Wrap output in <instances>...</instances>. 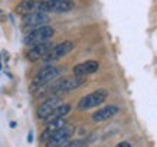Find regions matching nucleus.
Instances as JSON below:
<instances>
[{
  "label": "nucleus",
  "mask_w": 157,
  "mask_h": 147,
  "mask_svg": "<svg viewBox=\"0 0 157 147\" xmlns=\"http://www.w3.org/2000/svg\"><path fill=\"white\" fill-rule=\"evenodd\" d=\"M53 35H55V30H53L52 26H48V25L46 26H40V28H36L33 30H30L23 38V43L26 46L40 45V43L49 42Z\"/></svg>",
  "instance_id": "obj_1"
},
{
  "label": "nucleus",
  "mask_w": 157,
  "mask_h": 147,
  "mask_svg": "<svg viewBox=\"0 0 157 147\" xmlns=\"http://www.w3.org/2000/svg\"><path fill=\"white\" fill-rule=\"evenodd\" d=\"M84 78H79V76H71V78H61V79L52 82V85L48 88V91L53 95H59L61 94H67L69 91H74L76 88L84 84Z\"/></svg>",
  "instance_id": "obj_2"
},
{
  "label": "nucleus",
  "mask_w": 157,
  "mask_h": 147,
  "mask_svg": "<svg viewBox=\"0 0 157 147\" xmlns=\"http://www.w3.org/2000/svg\"><path fill=\"white\" fill-rule=\"evenodd\" d=\"M108 97V91L107 90H97L91 94L82 97L81 100L78 101V110L79 111H86V110H91L94 107H98L107 100Z\"/></svg>",
  "instance_id": "obj_3"
},
{
  "label": "nucleus",
  "mask_w": 157,
  "mask_h": 147,
  "mask_svg": "<svg viewBox=\"0 0 157 147\" xmlns=\"http://www.w3.org/2000/svg\"><path fill=\"white\" fill-rule=\"evenodd\" d=\"M63 68L61 67H52V65H48V67L42 68L40 71L33 76V81L32 84L33 87H42V85H46L49 82H52L58 78V76L62 74Z\"/></svg>",
  "instance_id": "obj_4"
},
{
  "label": "nucleus",
  "mask_w": 157,
  "mask_h": 147,
  "mask_svg": "<svg viewBox=\"0 0 157 147\" xmlns=\"http://www.w3.org/2000/svg\"><path fill=\"white\" fill-rule=\"evenodd\" d=\"M74 9L71 0H42L40 12L43 13H67Z\"/></svg>",
  "instance_id": "obj_5"
},
{
  "label": "nucleus",
  "mask_w": 157,
  "mask_h": 147,
  "mask_svg": "<svg viewBox=\"0 0 157 147\" xmlns=\"http://www.w3.org/2000/svg\"><path fill=\"white\" fill-rule=\"evenodd\" d=\"M49 23V14L43 13V12H33V13H28L22 17V26L23 29H36L40 26H46Z\"/></svg>",
  "instance_id": "obj_6"
},
{
  "label": "nucleus",
  "mask_w": 157,
  "mask_h": 147,
  "mask_svg": "<svg viewBox=\"0 0 157 147\" xmlns=\"http://www.w3.org/2000/svg\"><path fill=\"white\" fill-rule=\"evenodd\" d=\"M74 133H75V127L67 124V126L63 128H61L58 133L53 134L52 137L49 138L45 144H46V147H61V146H63V144H67V143L71 140Z\"/></svg>",
  "instance_id": "obj_7"
},
{
  "label": "nucleus",
  "mask_w": 157,
  "mask_h": 147,
  "mask_svg": "<svg viewBox=\"0 0 157 147\" xmlns=\"http://www.w3.org/2000/svg\"><path fill=\"white\" fill-rule=\"evenodd\" d=\"M72 49H74V42H71V41H63V42L55 45V46L51 49V52L43 58V61L46 62V64L58 61V59H61V58L67 56Z\"/></svg>",
  "instance_id": "obj_8"
},
{
  "label": "nucleus",
  "mask_w": 157,
  "mask_h": 147,
  "mask_svg": "<svg viewBox=\"0 0 157 147\" xmlns=\"http://www.w3.org/2000/svg\"><path fill=\"white\" fill-rule=\"evenodd\" d=\"M61 104H62L61 97H58V95H52V97H49L48 100H45L42 104L38 107V110H36V117H38L39 120H45L49 114L52 113L53 110L58 108Z\"/></svg>",
  "instance_id": "obj_9"
},
{
  "label": "nucleus",
  "mask_w": 157,
  "mask_h": 147,
  "mask_svg": "<svg viewBox=\"0 0 157 147\" xmlns=\"http://www.w3.org/2000/svg\"><path fill=\"white\" fill-rule=\"evenodd\" d=\"M53 48V45L51 42H45V43H40V45H35V46H30V49L26 53V58H28L30 62H36L39 59H43L46 56L51 49Z\"/></svg>",
  "instance_id": "obj_10"
},
{
  "label": "nucleus",
  "mask_w": 157,
  "mask_h": 147,
  "mask_svg": "<svg viewBox=\"0 0 157 147\" xmlns=\"http://www.w3.org/2000/svg\"><path fill=\"white\" fill-rule=\"evenodd\" d=\"M100 68V64L97 61H85L81 64H76L75 67L72 68V74L74 76H79V78H85L86 75L95 74Z\"/></svg>",
  "instance_id": "obj_11"
},
{
  "label": "nucleus",
  "mask_w": 157,
  "mask_h": 147,
  "mask_svg": "<svg viewBox=\"0 0 157 147\" xmlns=\"http://www.w3.org/2000/svg\"><path fill=\"white\" fill-rule=\"evenodd\" d=\"M67 118L63 117V118H58V120H53L51 123H46V127L43 130V133L40 134V141L42 143H46L49 138L52 137L55 133H58L61 128H63L67 126Z\"/></svg>",
  "instance_id": "obj_12"
},
{
  "label": "nucleus",
  "mask_w": 157,
  "mask_h": 147,
  "mask_svg": "<svg viewBox=\"0 0 157 147\" xmlns=\"http://www.w3.org/2000/svg\"><path fill=\"white\" fill-rule=\"evenodd\" d=\"M118 107L114 104L111 105H105L102 108H100L98 111L92 114V121H95V123H102V121H107V120L113 118L115 117L117 114H118Z\"/></svg>",
  "instance_id": "obj_13"
},
{
  "label": "nucleus",
  "mask_w": 157,
  "mask_h": 147,
  "mask_svg": "<svg viewBox=\"0 0 157 147\" xmlns=\"http://www.w3.org/2000/svg\"><path fill=\"white\" fill-rule=\"evenodd\" d=\"M40 6H42L40 0H23V2H20L19 5L14 7V12L17 14L25 16V14H28V13L40 12Z\"/></svg>",
  "instance_id": "obj_14"
},
{
  "label": "nucleus",
  "mask_w": 157,
  "mask_h": 147,
  "mask_svg": "<svg viewBox=\"0 0 157 147\" xmlns=\"http://www.w3.org/2000/svg\"><path fill=\"white\" fill-rule=\"evenodd\" d=\"M71 110H72V107H71V104H68V103H62L58 108H55L52 111V113L49 114L46 118L43 120V121H46V123H51V121H53V120H58V118H63L65 115H68V114L71 113Z\"/></svg>",
  "instance_id": "obj_15"
},
{
  "label": "nucleus",
  "mask_w": 157,
  "mask_h": 147,
  "mask_svg": "<svg viewBox=\"0 0 157 147\" xmlns=\"http://www.w3.org/2000/svg\"><path fill=\"white\" fill-rule=\"evenodd\" d=\"M84 146V140H69L67 144H63L61 147H82Z\"/></svg>",
  "instance_id": "obj_16"
},
{
  "label": "nucleus",
  "mask_w": 157,
  "mask_h": 147,
  "mask_svg": "<svg viewBox=\"0 0 157 147\" xmlns=\"http://www.w3.org/2000/svg\"><path fill=\"white\" fill-rule=\"evenodd\" d=\"M115 147H133V146H131L128 141H121V143H118Z\"/></svg>",
  "instance_id": "obj_17"
},
{
  "label": "nucleus",
  "mask_w": 157,
  "mask_h": 147,
  "mask_svg": "<svg viewBox=\"0 0 157 147\" xmlns=\"http://www.w3.org/2000/svg\"><path fill=\"white\" fill-rule=\"evenodd\" d=\"M6 17H7V16H6V13L2 9H0V22H5Z\"/></svg>",
  "instance_id": "obj_18"
},
{
  "label": "nucleus",
  "mask_w": 157,
  "mask_h": 147,
  "mask_svg": "<svg viewBox=\"0 0 157 147\" xmlns=\"http://www.w3.org/2000/svg\"><path fill=\"white\" fill-rule=\"evenodd\" d=\"M28 141L29 143L33 141V131H32V130H30V131H29V134H28Z\"/></svg>",
  "instance_id": "obj_19"
},
{
  "label": "nucleus",
  "mask_w": 157,
  "mask_h": 147,
  "mask_svg": "<svg viewBox=\"0 0 157 147\" xmlns=\"http://www.w3.org/2000/svg\"><path fill=\"white\" fill-rule=\"evenodd\" d=\"M10 127H12V128L16 127V123H14V121H12V123H10Z\"/></svg>",
  "instance_id": "obj_20"
},
{
  "label": "nucleus",
  "mask_w": 157,
  "mask_h": 147,
  "mask_svg": "<svg viewBox=\"0 0 157 147\" xmlns=\"http://www.w3.org/2000/svg\"><path fill=\"white\" fill-rule=\"evenodd\" d=\"M0 69H2V62H0Z\"/></svg>",
  "instance_id": "obj_21"
}]
</instances>
